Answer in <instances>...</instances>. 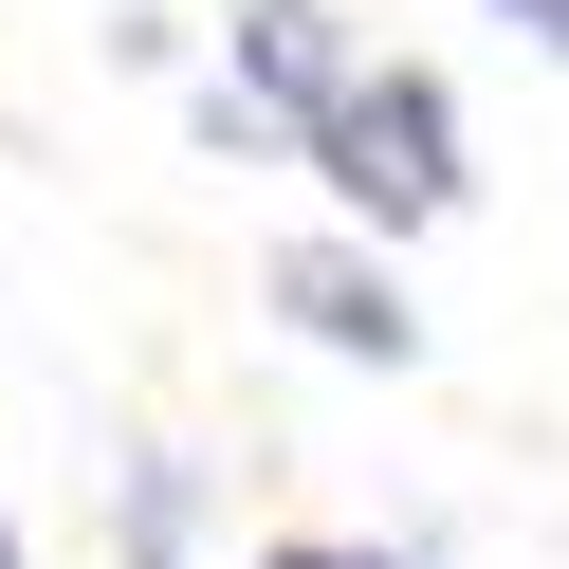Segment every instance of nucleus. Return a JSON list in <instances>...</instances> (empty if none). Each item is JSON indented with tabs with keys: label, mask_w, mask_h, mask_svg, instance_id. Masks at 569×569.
Wrapping results in <instances>:
<instances>
[{
	"label": "nucleus",
	"mask_w": 569,
	"mask_h": 569,
	"mask_svg": "<svg viewBox=\"0 0 569 569\" xmlns=\"http://www.w3.org/2000/svg\"><path fill=\"white\" fill-rule=\"evenodd\" d=\"M202 148H221V166H295V111H258L239 74H202Z\"/></svg>",
	"instance_id": "nucleus-5"
},
{
	"label": "nucleus",
	"mask_w": 569,
	"mask_h": 569,
	"mask_svg": "<svg viewBox=\"0 0 569 569\" xmlns=\"http://www.w3.org/2000/svg\"><path fill=\"white\" fill-rule=\"evenodd\" d=\"M295 166H312L368 239H422V221H459V202H478V166H459V92L422 74V56H349L331 111L295 129Z\"/></svg>",
	"instance_id": "nucleus-1"
},
{
	"label": "nucleus",
	"mask_w": 569,
	"mask_h": 569,
	"mask_svg": "<svg viewBox=\"0 0 569 569\" xmlns=\"http://www.w3.org/2000/svg\"><path fill=\"white\" fill-rule=\"evenodd\" d=\"M184 515H202L184 459H129V569H184Z\"/></svg>",
	"instance_id": "nucleus-4"
},
{
	"label": "nucleus",
	"mask_w": 569,
	"mask_h": 569,
	"mask_svg": "<svg viewBox=\"0 0 569 569\" xmlns=\"http://www.w3.org/2000/svg\"><path fill=\"white\" fill-rule=\"evenodd\" d=\"M0 569H19V515H0Z\"/></svg>",
	"instance_id": "nucleus-8"
},
{
	"label": "nucleus",
	"mask_w": 569,
	"mask_h": 569,
	"mask_svg": "<svg viewBox=\"0 0 569 569\" xmlns=\"http://www.w3.org/2000/svg\"><path fill=\"white\" fill-rule=\"evenodd\" d=\"M221 74L239 92H258V111H331V74H349V19H331V0H239V19H221Z\"/></svg>",
	"instance_id": "nucleus-3"
},
{
	"label": "nucleus",
	"mask_w": 569,
	"mask_h": 569,
	"mask_svg": "<svg viewBox=\"0 0 569 569\" xmlns=\"http://www.w3.org/2000/svg\"><path fill=\"white\" fill-rule=\"evenodd\" d=\"M239 569H422V551H368V532H276V551H239Z\"/></svg>",
	"instance_id": "nucleus-6"
},
{
	"label": "nucleus",
	"mask_w": 569,
	"mask_h": 569,
	"mask_svg": "<svg viewBox=\"0 0 569 569\" xmlns=\"http://www.w3.org/2000/svg\"><path fill=\"white\" fill-rule=\"evenodd\" d=\"M496 19H515V38H532V56L569 74V0H496Z\"/></svg>",
	"instance_id": "nucleus-7"
},
{
	"label": "nucleus",
	"mask_w": 569,
	"mask_h": 569,
	"mask_svg": "<svg viewBox=\"0 0 569 569\" xmlns=\"http://www.w3.org/2000/svg\"><path fill=\"white\" fill-rule=\"evenodd\" d=\"M258 295L295 312V349H331V368H422L405 258H386L368 221H312V239H276V276H258Z\"/></svg>",
	"instance_id": "nucleus-2"
}]
</instances>
